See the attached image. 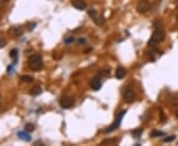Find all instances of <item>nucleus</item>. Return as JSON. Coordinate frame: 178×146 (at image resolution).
Here are the masks:
<instances>
[{
    "label": "nucleus",
    "mask_w": 178,
    "mask_h": 146,
    "mask_svg": "<svg viewBox=\"0 0 178 146\" xmlns=\"http://www.w3.org/2000/svg\"><path fill=\"white\" fill-rule=\"evenodd\" d=\"M25 130L28 132H32L35 130V125L33 123H27L25 125Z\"/></svg>",
    "instance_id": "nucleus-18"
},
{
    "label": "nucleus",
    "mask_w": 178,
    "mask_h": 146,
    "mask_svg": "<svg viewBox=\"0 0 178 146\" xmlns=\"http://www.w3.org/2000/svg\"><path fill=\"white\" fill-rule=\"evenodd\" d=\"M126 113H127V111H126V110H124V111H122V112H120V113H119V115H118V116H117V119H116L114 123H112V125H111L110 127H108V128H107V129L105 130L106 133H107V132H111V131H113V130L117 129V128L120 127V125H121V121H122V119H123L124 116H125V115H126Z\"/></svg>",
    "instance_id": "nucleus-3"
},
{
    "label": "nucleus",
    "mask_w": 178,
    "mask_h": 146,
    "mask_svg": "<svg viewBox=\"0 0 178 146\" xmlns=\"http://www.w3.org/2000/svg\"><path fill=\"white\" fill-rule=\"evenodd\" d=\"M74 42V38L73 37H69V38H66L65 40H64V43L66 44V45H68V44H71Z\"/></svg>",
    "instance_id": "nucleus-22"
},
{
    "label": "nucleus",
    "mask_w": 178,
    "mask_h": 146,
    "mask_svg": "<svg viewBox=\"0 0 178 146\" xmlns=\"http://www.w3.org/2000/svg\"><path fill=\"white\" fill-rule=\"evenodd\" d=\"M23 33H24V30L21 26H13V27H11L9 29V34L15 37L21 36V35H23Z\"/></svg>",
    "instance_id": "nucleus-9"
},
{
    "label": "nucleus",
    "mask_w": 178,
    "mask_h": 146,
    "mask_svg": "<svg viewBox=\"0 0 178 146\" xmlns=\"http://www.w3.org/2000/svg\"><path fill=\"white\" fill-rule=\"evenodd\" d=\"M5 46H6V41L4 39H2V38H0V48H4Z\"/></svg>",
    "instance_id": "nucleus-24"
},
{
    "label": "nucleus",
    "mask_w": 178,
    "mask_h": 146,
    "mask_svg": "<svg viewBox=\"0 0 178 146\" xmlns=\"http://www.w3.org/2000/svg\"><path fill=\"white\" fill-rule=\"evenodd\" d=\"M175 139V135H170L168 137H166V138H163V142H171V141H173Z\"/></svg>",
    "instance_id": "nucleus-20"
},
{
    "label": "nucleus",
    "mask_w": 178,
    "mask_h": 146,
    "mask_svg": "<svg viewBox=\"0 0 178 146\" xmlns=\"http://www.w3.org/2000/svg\"><path fill=\"white\" fill-rule=\"evenodd\" d=\"M30 94L32 96H39V95L42 94V88L40 86H35L30 90Z\"/></svg>",
    "instance_id": "nucleus-13"
},
{
    "label": "nucleus",
    "mask_w": 178,
    "mask_h": 146,
    "mask_svg": "<svg viewBox=\"0 0 178 146\" xmlns=\"http://www.w3.org/2000/svg\"><path fill=\"white\" fill-rule=\"evenodd\" d=\"M87 13H88L89 17H90V18L92 19L93 21H94V23L96 24V25L100 26V25H102V24H104L105 20H104L103 17H101L99 14H98L96 10H92V9H91V10H89Z\"/></svg>",
    "instance_id": "nucleus-7"
},
{
    "label": "nucleus",
    "mask_w": 178,
    "mask_h": 146,
    "mask_svg": "<svg viewBox=\"0 0 178 146\" xmlns=\"http://www.w3.org/2000/svg\"><path fill=\"white\" fill-rule=\"evenodd\" d=\"M176 8H177V10H178V0L176 1Z\"/></svg>",
    "instance_id": "nucleus-30"
},
{
    "label": "nucleus",
    "mask_w": 178,
    "mask_h": 146,
    "mask_svg": "<svg viewBox=\"0 0 178 146\" xmlns=\"http://www.w3.org/2000/svg\"><path fill=\"white\" fill-rule=\"evenodd\" d=\"M74 103H75L74 99L69 96H63L59 100V105H61L62 109H69V108H71L74 105Z\"/></svg>",
    "instance_id": "nucleus-6"
},
{
    "label": "nucleus",
    "mask_w": 178,
    "mask_h": 146,
    "mask_svg": "<svg viewBox=\"0 0 178 146\" xmlns=\"http://www.w3.org/2000/svg\"><path fill=\"white\" fill-rule=\"evenodd\" d=\"M71 4L77 10H84L86 8V3L83 0H71Z\"/></svg>",
    "instance_id": "nucleus-10"
},
{
    "label": "nucleus",
    "mask_w": 178,
    "mask_h": 146,
    "mask_svg": "<svg viewBox=\"0 0 178 146\" xmlns=\"http://www.w3.org/2000/svg\"><path fill=\"white\" fill-rule=\"evenodd\" d=\"M21 81L25 83H30L33 81V77L29 76V75H23V76L21 77Z\"/></svg>",
    "instance_id": "nucleus-16"
},
{
    "label": "nucleus",
    "mask_w": 178,
    "mask_h": 146,
    "mask_svg": "<svg viewBox=\"0 0 178 146\" xmlns=\"http://www.w3.org/2000/svg\"><path fill=\"white\" fill-rule=\"evenodd\" d=\"M116 141H117L116 139H106V140H104L103 142H102V144L104 145V144H106V143L107 144H112V143L116 142Z\"/></svg>",
    "instance_id": "nucleus-21"
},
{
    "label": "nucleus",
    "mask_w": 178,
    "mask_h": 146,
    "mask_svg": "<svg viewBox=\"0 0 178 146\" xmlns=\"http://www.w3.org/2000/svg\"><path fill=\"white\" fill-rule=\"evenodd\" d=\"M9 0H1V2H3V3H7Z\"/></svg>",
    "instance_id": "nucleus-29"
},
{
    "label": "nucleus",
    "mask_w": 178,
    "mask_h": 146,
    "mask_svg": "<svg viewBox=\"0 0 178 146\" xmlns=\"http://www.w3.org/2000/svg\"><path fill=\"white\" fill-rule=\"evenodd\" d=\"M10 56L12 57V58H15L17 60V57H18V50L16 48H13V50H11L10 52Z\"/></svg>",
    "instance_id": "nucleus-19"
},
{
    "label": "nucleus",
    "mask_w": 178,
    "mask_h": 146,
    "mask_svg": "<svg viewBox=\"0 0 178 146\" xmlns=\"http://www.w3.org/2000/svg\"><path fill=\"white\" fill-rule=\"evenodd\" d=\"M28 65L31 70L33 71H40L43 69L44 61L43 58L40 54H34L31 55L28 59Z\"/></svg>",
    "instance_id": "nucleus-1"
},
{
    "label": "nucleus",
    "mask_w": 178,
    "mask_h": 146,
    "mask_svg": "<svg viewBox=\"0 0 178 146\" xmlns=\"http://www.w3.org/2000/svg\"><path fill=\"white\" fill-rule=\"evenodd\" d=\"M123 98L126 103L128 104H132L133 102H135L136 100V93L133 90V88L131 87H127L125 88V91L123 94Z\"/></svg>",
    "instance_id": "nucleus-5"
},
{
    "label": "nucleus",
    "mask_w": 178,
    "mask_h": 146,
    "mask_svg": "<svg viewBox=\"0 0 178 146\" xmlns=\"http://www.w3.org/2000/svg\"><path fill=\"white\" fill-rule=\"evenodd\" d=\"M109 70H103V71H101L100 72V75H101V76H107V75L109 74Z\"/></svg>",
    "instance_id": "nucleus-26"
},
{
    "label": "nucleus",
    "mask_w": 178,
    "mask_h": 146,
    "mask_svg": "<svg viewBox=\"0 0 178 146\" xmlns=\"http://www.w3.org/2000/svg\"><path fill=\"white\" fill-rule=\"evenodd\" d=\"M125 75H126V69L122 67V66H119V67L116 69V72H115L116 78L117 79H123L125 77Z\"/></svg>",
    "instance_id": "nucleus-11"
},
{
    "label": "nucleus",
    "mask_w": 178,
    "mask_h": 146,
    "mask_svg": "<svg viewBox=\"0 0 178 146\" xmlns=\"http://www.w3.org/2000/svg\"><path fill=\"white\" fill-rule=\"evenodd\" d=\"M77 42H78L79 45H85V44H86V40L84 39V38H79Z\"/></svg>",
    "instance_id": "nucleus-25"
},
{
    "label": "nucleus",
    "mask_w": 178,
    "mask_h": 146,
    "mask_svg": "<svg viewBox=\"0 0 178 146\" xmlns=\"http://www.w3.org/2000/svg\"><path fill=\"white\" fill-rule=\"evenodd\" d=\"M164 135V132H161V131H158V130L154 129L151 131L150 133V136L151 137H156V136H163Z\"/></svg>",
    "instance_id": "nucleus-17"
},
{
    "label": "nucleus",
    "mask_w": 178,
    "mask_h": 146,
    "mask_svg": "<svg viewBox=\"0 0 178 146\" xmlns=\"http://www.w3.org/2000/svg\"><path fill=\"white\" fill-rule=\"evenodd\" d=\"M18 137H19L20 139H22V140L24 141H31V139H32V137H31V135L29 134L28 131H19L18 132Z\"/></svg>",
    "instance_id": "nucleus-12"
},
{
    "label": "nucleus",
    "mask_w": 178,
    "mask_h": 146,
    "mask_svg": "<svg viewBox=\"0 0 178 146\" xmlns=\"http://www.w3.org/2000/svg\"><path fill=\"white\" fill-rule=\"evenodd\" d=\"M90 87L92 90H94V91H98V90L101 89L102 87V81L101 79L99 78L98 76L94 77L93 79H91L90 81Z\"/></svg>",
    "instance_id": "nucleus-8"
},
{
    "label": "nucleus",
    "mask_w": 178,
    "mask_h": 146,
    "mask_svg": "<svg viewBox=\"0 0 178 146\" xmlns=\"http://www.w3.org/2000/svg\"><path fill=\"white\" fill-rule=\"evenodd\" d=\"M150 55L151 60H155V59H157L160 55H161V52H159L158 50H150Z\"/></svg>",
    "instance_id": "nucleus-14"
},
{
    "label": "nucleus",
    "mask_w": 178,
    "mask_h": 146,
    "mask_svg": "<svg viewBox=\"0 0 178 146\" xmlns=\"http://www.w3.org/2000/svg\"><path fill=\"white\" fill-rule=\"evenodd\" d=\"M151 8V3L148 0H140L137 5V11L140 14H144Z\"/></svg>",
    "instance_id": "nucleus-4"
},
{
    "label": "nucleus",
    "mask_w": 178,
    "mask_h": 146,
    "mask_svg": "<svg viewBox=\"0 0 178 146\" xmlns=\"http://www.w3.org/2000/svg\"><path fill=\"white\" fill-rule=\"evenodd\" d=\"M173 105H174L175 107H177L178 106V98H175L174 100H173Z\"/></svg>",
    "instance_id": "nucleus-27"
},
{
    "label": "nucleus",
    "mask_w": 178,
    "mask_h": 146,
    "mask_svg": "<svg viewBox=\"0 0 178 146\" xmlns=\"http://www.w3.org/2000/svg\"><path fill=\"white\" fill-rule=\"evenodd\" d=\"M176 117H177V118H178V111H177V112H176Z\"/></svg>",
    "instance_id": "nucleus-31"
},
{
    "label": "nucleus",
    "mask_w": 178,
    "mask_h": 146,
    "mask_svg": "<svg viewBox=\"0 0 178 146\" xmlns=\"http://www.w3.org/2000/svg\"><path fill=\"white\" fill-rule=\"evenodd\" d=\"M164 38H165V33H164L161 29H156V30L153 32L152 36H151L148 45L151 46V48H154L157 44L161 43V42L163 41Z\"/></svg>",
    "instance_id": "nucleus-2"
},
{
    "label": "nucleus",
    "mask_w": 178,
    "mask_h": 146,
    "mask_svg": "<svg viewBox=\"0 0 178 146\" xmlns=\"http://www.w3.org/2000/svg\"><path fill=\"white\" fill-rule=\"evenodd\" d=\"M35 26H36V23H33V24H31V28H29V30H30V31H32L33 29L35 28Z\"/></svg>",
    "instance_id": "nucleus-28"
},
{
    "label": "nucleus",
    "mask_w": 178,
    "mask_h": 146,
    "mask_svg": "<svg viewBox=\"0 0 178 146\" xmlns=\"http://www.w3.org/2000/svg\"><path fill=\"white\" fill-rule=\"evenodd\" d=\"M142 128H137V129L132 131V135L137 139H139L142 136Z\"/></svg>",
    "instance_id": "nucleus-15"
},
{
    "label": "nucleus",
    "mask_w": 178,
    "mask_h": 146,
    "mask_svg": "<svg viewBox=\"0 0 178 146\" xmlns=\"http://www.w3.org/2000/svg\"><path fill=\"white\" fill-rule=\"evenodd\" d=\"M154 28L155 29H161L162 28V23L160 21L154 22Z\"/></svg>",
    "instance_id": "nucleus-23"
}]
</instances>
